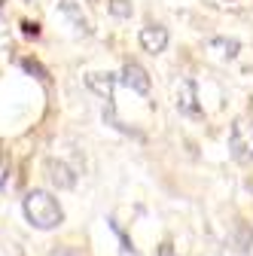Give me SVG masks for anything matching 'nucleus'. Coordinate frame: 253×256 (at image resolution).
Masks as SVG:
<instances>
[{"label":"nucleus","mask_w":253,"mask_h":256,"mask_svg":"<svg viewBox=\"0 0 253 256\" xmlns=\"http://www.w3.org/2000/svg\"><path fill=\"white\" fill-rule=\"evenodd\" d=\"M46 171H49V180L58 189H74L76 186V171L68 162H61V158H46Z\"/></svg>","instance_id":"6"},{"label":"nucleus","mask_w":253,"mask_h":256,"mask_svg":"<svg viewBox=\"0 0 253 256\" xmlns=\"http://www.w3.org/2000/svg\"><path fill=\"white\" fill-rule=\"evenodd\" d=\"M107 10H110V16H116V18H132V0H107Z\"/></svg>","instance_id":"12"},{"label":"nucleus","mask_w":253,"mask_h":256,"mask_svg":"<svg viewBox=\"0 0 253 256\" xmlns=\"http://www.w3.org/2000/svg\"><path fill=\"white\" fill-rule=\"evenodd\" d=\"M4 4H6V0H0V6H4Z\"/></svg>","instance_id":"17"},{"label":"nucleus","mask_w":253,"mask_h":256,"mask_svg":"<svg viewBox=\"0 0 253 256\" xmlns=\"http://www.w3.org/2000/svg\"><path fill=\"white\" fill-rule=\"evenodd\" d=\"M177 110H180L183 116H192V119L202 116V107H198V88H196L192 80H183V82L177 86Z\"/></svg>","instance_id":"4"},{"label":"nucleus","mask_w":253,"mask_h":256,"mask_svg":"<svg viewBox=\"0 0 253 256\" xmlns=\"http://www.w3.org/2000/svg\"><path fill=\"white\" fill-rule=\"evenodd\" d=\"M210 49H223L226 58H235V55L241 52V43H238V40H226V37H214V40H210Z\"/></svg>","instance_id":"10"},{"label":"nucleus","mask_w":253,"mask_h":256,"mask_svg":"<svg viewBox=\"0 0 253 256\" xmlns=\"http://www.w3.org/2000/svg\"><path fill=\"white\" fill-rule=\"evenodd\" d=\"M58 6H61V12H64V16L74 22V28L80 30V34H92V24H88V18L82 16V10L76 6V0H61Z\"/></svg>","instance_id":"8"},{"label":"nucleus","mask_w":253,"mask_h":256,"mask_svg":"<svg viewBox=\"0 0 253 256\" xmlns=\"http://www.w3.org/2000/svg\"><path fill=\"white\" fill-rule=\"evenodd\" d=\"M110 229H113V232L119 235V241H122V250H125V253H134V244H132L128 238H125V232H122V229L116 226V222H113V220H110Z\"/></svg>","instance_id":"14"},{"label":"nucleus","mask_w":253,"mask_h":256,"mask_svg":"<svg viewBox=\"0 0 253 256\" xmlns=\"http://www.w3.org/2000/svg\"><path fill=\"white\" fill-rule=\"evenodd\" d=\"M229 150L241 165H253V116H241L232 122Z\"/></svg>","instance_id":"2"},{"label":"nucleus","mask_w":253,"mask_h":256,"mask_svg":"<svg viewBox=\"0 0 253 256\" xmlns=\"http://www.w3.org/2000/svg\"><path fill=\"white\" fill-rule=\"evenodd\" d=\"M22 34H24V37H40V24L24 18V22H22Z\"/></svg>","instance_id":"15"},{"label":"nucleus","mask_w":253,"mask_h":256,"mask_svg":"<svg viewBox=\"0 0 253 256\" xmlns=\"http://www.w3.org/2000/svg\"><path fill=\"white\" fill-rule=\"evenodd\" d=\"M232 238H235V244H238V250H241V253H247V250L253 247V229L247 226L244 220H238V222H235Z\"/></svg>","instance_id":"9"},{"label":"nucleus","mask_w":253,"mask_h":256,"mask_svg":"<svg viewBox=\"0 0 253 256\" xmlns=\"http://www.w3.org/2000/svg\"><path fill=\"white\" fill-rule=\"evenodd\" d=\"M116 82H119V76H113V74H88L86 76V86L94 94H101L104 104H113V88H116Z\"/></svg>","instance_id":"7"},{"label":"nucleus","mask_w":253,"mask_h":256,"mask_svg":"<svg viewBox=\"0 0 253 256\" xmlns=\"http://www.w3.org/2000/svg\"><path fill=\"white\" fill-rule=\"evenodd\" d=\"M10 183V152H0V189Z\"/></svg>","instance_id":"13"},{"label":"nucleus","mask_w":253,"mask_h":256,"mask_svg":"<svg viewBox=\"0 0 253 256\" xmlns=\"http://www.w3.org/2000/svg\"><path fill=\"white\" fill-rule=\"evenodd\" d=\"M22 68H24L30 76H37L40 82H49V70L43 68V64H40L37 58H22Z\"/></svg>","instance_id":"11"},{"label":"nucleus","mask_w":253,"mask_h":256,"mask_svg":"<svg viewBox=\"0 0 253 256\" xmlns=\"http://www.w3.org/2000/svg\"><path fill=\"white\" fill-rule=\"evenodd\" d=\"M22 210H24V220L40 232L58 229L61 222H64V210H61V204L46 189H30L24 196V202H22Z\"/></svg>","instance_id":"1"},{"label":"nucleus","mask_w":253,"mask_h":256,"mask_svg":"<svg viewBox=\"0 0 253 256\" xmlns=\"http://www.w3.org/2000/svg\"><path fill=\"white\" fill-rule=\"evenodd\" d=\"M119 82H122V86H128V88L138 92V94H146V92H150V74L140 68L138 61H125Z\"/></svg>","instance_id":"5"},{"label":"nucleus","mask_w":253,"mask_h":256,"mask_svg":"<svg viewBox=\"0 0 253 256\" xmlns=\"http://www.w3.org/2000/svg\"><path fill=\"white\" fill-rule=\"evenodd\" d=\"M138 40H140L144 52L159 55V52H165V49H168V28H162V24H144Z\"/></svg>","instance_id":"3"},{"label":"nucleus","mask_w":253,"mask_h":256,"mask_svg":"<svg viewBox=\"0 0 253 256\" xmlns=\"http://www.w3.org/2000/svg\"><path fill=\"white\" fill-rule=\"evenodd\" d=\"M159 256H174V247H171V241H165V244L159 247Z\"/></svg>","instance_id":"16"}]
</instances>
